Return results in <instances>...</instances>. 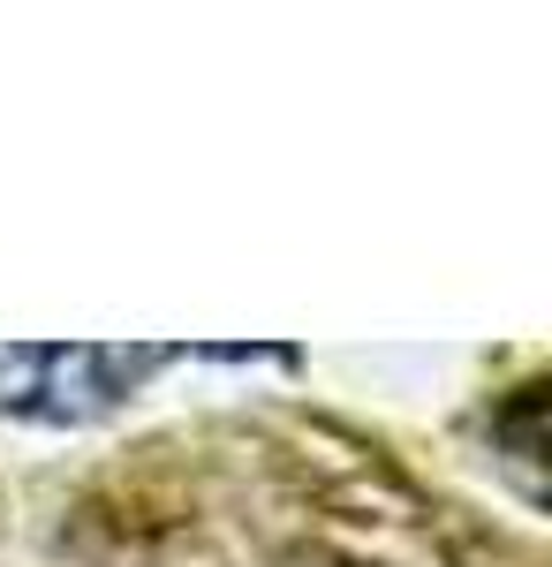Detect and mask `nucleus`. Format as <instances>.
I'll use <instances>...</instances> for the list:
<instances>
[{
	"label": "nucleus",
	"instance_id": "1",
	"mask_svg": "<svg viewBox=\"0 0 552 567\" xmlns=\"http://www.w3.org/2000/svg\"><path fill=\"white\" fill-rule=\"evenodd\" d=\"M167 363V349H106V341H8L0 349V409L8 416H39V424H84L99 409H114L122 393H136L152 371Z\"/></svg>",
	"mask_w": 552,
	"mask_h": 567
}]
</instances>
